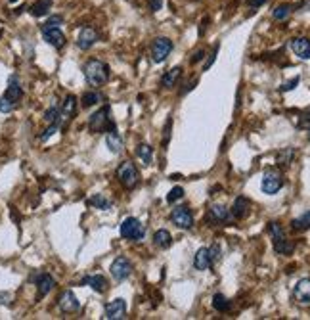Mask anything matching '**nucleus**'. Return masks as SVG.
Wrapping results in <instances>:
<instances>
[{
	"label": "nucleus",
	"instance_id": "nucleus-17",
	"mask_svg": "<svg viewBox=\"0 0 310 320\" xmlns=\"http://www.w3.org/2000/svg\"><path fill=\"white\" fill-rule=\"evenodd\" d=\"M98 41V33L90 27H85V29H80L79 33V38H77V46H79L80 50H88V48H92L94 44Z\"/></svg>",
	"mask_w": 310,
	"mask_h": 320
},
{
	"label": "nucleus",
	"instance_id": "nucleus-27",
	"mask_svg": "<svg viewBox=\"0 0 310 320\" xmlns=\"http://www.w3.org/2000/svg\"><path fill=\"white\" fill-rule=\"evenodd\" d=\"M213 307L217 309L218 313H226V311H230V299L226 297L224 293H215V297H213Z\"/></svg>",
	"mask_w": 310,
	"mask_h": 320
},
{
	"label": "nucleus",
	"instance_id": "nucleus-44",
	"mask_svg": "<svg viewBox=\"0 0 310 320\" xmlns=\"http://www.w3.org/2000/svg\"><path fill=\"white\" fill-rule=\"evenodd\" d=\"M203 58H205V50H197L194 56H192V64H197V62H201Z\"/></svg>",
	"mask_w": 310,
	"mask_h": 320
},
{
	"label": "nucleus",
	"instance_id": "nucleus-38",
	"mask_svg": "<svg viewBox=\"0 0 310 320\" xmlns=\"http://www.w3.org/2000/svg\"><path fill=\"white\" fill-rule=\"evenodd\" d=\"M299 81H301V79H299V77H293V79H291V81H287V83H283L280 90H281V92H289V90H293V88H295L297 85H299Z\"/></svg>",
	"mask_w": 310,
	"mask_h": 320
},
{
	"label": "nucleus",
	"instance_id": "nucleus-2",
	"mask_svg": "<svg viewBox=\"0 0 310 320\" xmlns=\"http://www.w3.org/2000/svg\"><path fill=\"white\" fill-rule=\"evenodd\" d=\"M22 96H23V88H22V85H19L17 77L14 75V77H10L6 92H4V96L0 98V111H2V113L14 111V109L17 108L19 100H22Z\"/></svg>",
	"mask_w": 310,
	"mask_h": 320
},
{
	"label": "nucleus",
	"instance_id": "nucleus-45",
	"mask_svg": "<svg viewBox=\"0 0 310 320\" xmlns=\"http://www.w3.org/2000/svg\"><path fill=\"white\" fill-rule=\"evenodd\" d=\"M264 2H266V0H251L249 4H251V8H259V6H262Z\"/></svg>",
	"mask_w": 310,
	"mask_h": 320
},
{
	"label": "nucleus",
	"instance_id": "nucleus-4",
	"mask_svg": "<svg viewBox=\"0 0 310 320\" xmlns=\"http://www.w3.org/2000/svg\"><path fill=\"white\" fill-rule=\"evenodd\" d=\"M88 129L92 132H108L111 129H115V123L111 119V108L104 106L101 109H98L90 119H88Z\"/></svg>",
	"mask_w": 310,
	"mask_h": 320
},
{
	"label": "nucleus",
	"instance_id": "nucleus-10",
	"mask_svg": "<svg viewBox=\"0 0 310 320\" xmlns=\"http://www.w3.org/2000/svg\"><path fill=\"white\" fill-rule=\"evenodd\" d=\"M111 276L115 278L117 282H123L132 274V265L127 257H117L115 261L111 263Z\"/></svg>",
	"mask_w": 310,
	"mask_h": 320
},
{
	"label": "nucleus",
	"instance_id": "nucleus-9",
	"mask_svg": "<svg viewBox=\"0 0 310 320\" xmlns=\"http://www.w3.org/2000/svg\"><path fill=\"white\" fill-rule=\"evenodd\" d=\"M173 52V41H169L167 36H159L152 44V59L155 64H161L169 58V54Z\"/></svg>",
	"mask_w": 310,
	"mask_h": 320
},
{
	"label": "nucleus",
	"instance_id": "nucleus-37",
	"mask_svg": "<svg viewBox=\"0 0 310 320\" xmlns=\"http://www.w3.org/2000/svg\"><path fill=\"white\" fill-rule=\"evenodd\" d=\"M59 125H61V123H52L50 127H48V129L44 131V134H40V140H43V142H44V140L50 138L52 134H54V132H56V131H58V129H59Z\"/></svg>",
	"mask_w": 310,
	"mask_h": 320
},
{
	"label": "nucleus",
	"instance_id": "nucleus-33",
	"mask_svg": "<svg viewBox=\"0 0 310 320\" xmlns=\"http://www.w3.org/2000/svg\"><path fill=\"white\" fill-rule=\"evenodd\" d=\"M291 12H293V6H291V4H281V6H278L274 10V19L276 22H283V19H285V17H289V14H291Z\"/></svg>",
	"mask_w": 310,
	"mask_h": 320
},
{
	"label": "nucleus",
	"instance_id": "nucleus-29",
	"mask_svg": "<svg viewBox=\"0 0 310 320\" xmlns=\"http://www.w3.org/2000/svg\"><path fill=\"white\" fill-rule=\"evenodd\" d=\"M88 205H92L96 209H109L111 207V199H108L106 196H101V194H94L90 199H88Z\"/></svg>",
	"mask_w": 310,
	"mask_h": 320
},
{
	"label": "nucleus",
	"instance_id": "nucleus-16",
	"mask_svg": "<svg viewBox=\"0 0 310 320\" xmlns=\"http://www.w3.org/2000/svg\"><path fill=\"white\" fill-rule=\"evenodd\" d=\"M291 50L301 59H310V38H306V36L293 38L291 41Z\"/></svg>",
	"mask_w": 310,
	"mask_h": 320
},
{
	"label": "nucleus",
	"instance_id": "nucleus-8",
	"mask_svg": "<svg viewBox=\"0 0 310 320\" xmlns=\"http://www.w3.org/2000/svg\"><path fill=\"white\" fill-rule=\"evenodd\" d=\"M171 221L174 226H178L182 230H190L194 226V213L184 205H178L171 211Z\"/></svg>",
	"mask_w": 310,
	"mask_h": 320
},
{
	"label": "nucleus",
	"instance_id": "nucleus-34",
	"mask_svg": "<svg viewBox=\"0 0 310 320\" xmlns=\"http://www.w3.org/2000/svg\"><path fill=\"white\" fill-rule=\"evenodd\" d=\"M293 157H295V150L293 148H285V150H281L278 153V163L280 165H289L293 161Z\"/></svg>",
	"mask_w": 310,
	"mask_h": 320
},
{
	"label": "nucleus",
	"instance_id": "nucleus-36",
	"mask_svg": "<svg viewBox=\"0 0 310 320\" xmlns=\"http://www.w3.org/2000/svg\"><path fill=\"white\" fill-rule=\"evenodd\" d=\"M297 127H299V129H308L310 131V109H306V111H303V113L299 115Z\"/></svg>",
	"mask_w": 310,
	"mask_h": 320
},
{
	"label": "nucleus",
	"instance_id": "nucleus-6",
	"mask_svg": "<svg viewBox=\"0 0 310 320\" xmlns=\"http://www.w3.org/2000/svg\"><path fill=\"white\" fill-rule=\"evenodd\" d=\"M121 236L127 238V240L140 242L146 236V228L138 218L129 217V218H125L123 225H121Z\"/></svg>",
	"mask_w": 310,
	"mask_h": 320
},
{
	"label": "nucleus",
	"instance_id": "nucleus-26",
	"mask_svg": "<svg viewBox=\"0 0 310 320\" xmlns=\"http://www.w3.org/2000/svg\"><path fill=\"white\" fill-rule=\"evenodd\" d=\"M75 109H77V98L73 94L67 96L61 106V119H69L71 115H75Z\"/></svg>",
	"mask_w": 310,
	"mask_h": 320
},
{
	"label": "nucleus",
	"instance_id": "nucleus-31",
	"mask_svg": "<svg viewBox=\"0 0 310 320\" xmlns=\"http://www.w3.org/2000/svg\"><path fill=\"white\" fill-rule=\"evenodd\" d=\"M44 121L46 123H61L64 119H61V109L58 108V106H52L46 113H44Z\"/></svg>",
	"mask_w": 310,
	"mask_h": 320
},
{
	"label": "nucleus",
	"instance_id": "nucleus-32",
	"mask_svg": "<svg viewBox=\"0 0 310 320\" xmlns=\"http://www.w3.org/2000/svg\"><path fill=\"white\" fill-rule=\"evenodd\" d=\"M291 226H293V230H308L310 228V209L304 215H301L299 218H295L293 223H291Z\"/></svg>",
	"mask_w": 310,
	"mask_h": 320
},
{
	"label": "nucleus",
	"instance_id": "nucleus-18",
	"mask_svg": "<svg viewBox=\"0 0 310 320\" xmlns=\"http://www.w3.org/2000/svg\"><path fill=\"white\" fill-rule=\"evenodd\" d=\"M80 284L82 286H90L94 291H98V293H106L108 291V280L106 276H101V274H90V276H85L80 280Z\"/></svg>",
	"mask_w": 310,
	"mask_h": 320
},
{
	"label": "nucleus",
	"instance_id": "nucleus-42",
	"mask_svg": "<svg viewBox=\"0 0 310 320\" xmlns=\"http://www.w3.org/2000/svg\"><path fill=\"white\" fill-rule=\"evenodd\" d=\"M148 4L152 8V12H159L161 6H163V0H148Z\"/></svg>",
	"mask_w": 310,
	"mask_h": 320
},
{
	"label": "nucleus",
	"instance_id": "nucleus-24",
	"mask_svg": "<svg viewBox=\"0 0 310 320\" xmlns=\"http://www.w3.org/2000/svg\"><path fill=\"white\" fill-rule=\"evenodd\" d=\"M153 244L157 246V248L161 249H167L171 244H173V236H171V232L169 230H165V228H161V230H157V232L153 234Z\"/></svg>",
	"mask_w": 310,
	"mask_h": 320
},
{
	"label": "nucleus",
	"instance_id": "nucleus-41",
	"mask_svg": "<svg viewBox=\"0 0 310 320\" xmlns=\"http://www.w3.org/2000/svg\"><path fill=\"white\" fill-rule=\"evenodd\" d=\"M171 127H173V119H167L165 132H163V144H167V142L171 140Z\"/></svg>",
	"mask_w": 310,
	"mask_h": 320
},
{
	"label": "nucleus",
	"instance_id": "nucleus-20",
	"mask_svg": "<svg viewBox=\"0 0 310 320\" xmlns=\"http://www.w3.org/2000/svg\"><path fill=\"white\" fill-rule=\"evenodd\" d=\"M249 207H251V205H249V202H247L243 196L236 197V202H234V205H232V209H230L232 217L239 218V221H241V218H245L247 215H249Z\"/></svg>",
	"mask_w": 310,
	"mask_h": 320
},
{
	"label": "nucleus",
	"instance_id": "nucleus-1",
	"mask_svg": "<svg viewBox=\"0 0 310 320\" xmlns=\"http://www.w3.org/2000/svg\"><path fill=\"white\" fill-rule=\"evenodd\" d=\"M82 71H85V77L90 87H101L109 79V66L104 64L101 59H88Z\"/></svg>",
	"mask_w": 310,
	"mask_h": 320
},
{
	"label": "nucleus",
	"instance_id": "nucleus-28",
	"mask_svg": "<svg viewBox=\"0 0 310 320\" xmlns=\"http://www.w3.org/2000/svg\"><path fill=\"white\" fill-rule=\"evenodd\" d=\"M136 155L144 161L146 165H150V163L153 161V148L150 144H140L136 148Z\"/></svg>",
	"mask_w": 310,
	"mask_h": 320
},
{
	"label": "nucleus",
	"instance_id": "nucleus-35",
	"mask_svg": "<svg viewBox=\"0 0 310 320\" xmlns=\"http://www.w3.org/2000/svg\"><path fill=\"white\" fill-rule=\"evenodd\" d=\"M182 197H184V188H182V186H174V188L169 192L167 202H169V204H174V202H178Z\"/></svg>",
	"mask_w": 310,
	"mask_h": 320
},
{
	"label": "nucleus",
	"instance_id": "nucleus-22",
	"mask_svg": "<svg viewBox=\"0 0 310 320\" xmlns=\"http://www.w3.org/2000/svg\"><path fill=\"white\" fill-rule=\"evenodd\" d=\"M213 265L211 263V255H209V248H199L197 253L194 257V267L195 270H207Z\"/></svg>",
	"mask_w": 310,
	"mask_h": 320
},
{
	"label": "nucleus",
	"instance_id": "nucleus-19",
	"mask_svg": "<svg viewBox=\"0 0 310 320\" xmlns=\"http://www.w3.org/2000/svg\"><path fill=\"white\" fill-rule=\"evenodd\" d=\"M54 286H56V282H54V278L50 274H46V272L38 274L36 276V295H38V299L44 297L46 293H50Z\"/></svg>",
	"mask_w": 310,
	"mask_h": 320
},
{
	"label": "nucleus",
	"instance_id": "nucleus-21",
	"mask_svg": "<svg viewBox=\"0 0 310 320\" xmlns=\"http://www.w3.org/2000/svg\"><path fill=\"white\" fill-rule=\"evenodd\" d=\"M106 144H108V148L111 150L113 153H121L123 152V138H121V134L117 132V127L115 129H111V131H108V134H106Z\"/></svg>",
	"mask_w": 310,
	"mask_h": 320
},
{
	"label": "nucleus",
	"instance_id": "nucleus-39",
	"mask_svg": "<svg viewBox=\"0 0 310 320\" xmlns=\"http://www.w3.org/2000/svg\"><path fill=\"white\" fill-rule=\"evenodd\" d=\"M61 22H64V17H61V15H52L50 19L44 23L43 27H59V25H61Z\"/></svg>",
	"mask_w": 310,
	"mask_h": 320
},
{
	"label": "nucleus",
	"instance_id": "nucleus-12",
	"mask_svg": "<svg viewBox=\"0 0 310 320\" xmlns=\"http://www.w3.org/2000/svg\"><path fill=\"white\" fill-rule=\"evenodd\" d=\"M293 299L299 305H310V278H301L293 288Z\"/></svg>",
	"mask_w": 310,
	"mask_h": 320
},
{
	"label": "nucleus",
	"instance_id": "nucleus-14",
	"mask_svg": "<svg viewBox=\"0 0 310 320\" xmlns=\"http://www.w3.org/2000/svg\"><path fill=\"white\" fill-rule=\"evenodd\" d=\"M58 305H59V309H61L64 313H67V314L77 313V311H79V309H80L79 299H77V295H75V293H73L71 290L64 291V293L59 295Z\"/></svg>",
	"mask_w": 310,
	"mask_h": 320
},
{
	"label": "nucleus",
	"instance_id": "nucleus-40",
	"mask_svg": "<svg viewBox=\"0 0 310 320\" xmlns=\"http://www.w3.org/2000/svg\"><path fill=\"white\" fill-rule=\"evenodd\" d=\"M209 255H211V263H217L220 259V248H218L217 244L209 248Z\"/></svg>",
	"mask_w": 310,
	"mask_h": 320
},
{
	"label": "nucleus",
	"instance_id": "nucleus-23",
	"mask_svg": "<svg viewBox=\"0 0 310 320\" xmlns=\"http://www.w3.org/2000/svg\"><path fill=\"white\" fill-rule=\"evenodd\" d=\"M52 10V0H36L35 4H31L29 12L33 17H43Z\"/></svg>",
	"mask_w": 310,
	"mask_h": 320
},
{
	"label": "nucleus",
	"instance_id": "nucleus-3",
	"mask_svg": "<svg viewBox=\"0 0 310 320\" xmlns=\"http://www.w3.org/2000/svg\"><path fill=\"white\" fill-rule=\"evenodd\" d=\"M268 232L272 236V244H274V251L280 255H291L293 253V242L287 240L285 238V232H283V228L280 226V223H270L268 225Z\"/></svg>",
	"mask_w": 310,
	"mask_h": 320
},
{
	"label": "nucleus",
	"instance_id": "nucleus-11",
	"mask_svg": "<svg viewBox=\"0 0 310 320\" xmlns=\"http://www.w3.org/2000/svg\"><path fill=\"white\" fill-rule=\"evenodd\" d=\"M232 218V211L226 207V205L215 204L209 207V213H207V221L209 223H215V225H226Z\"/></svg>",
	"mask_w": 310,
	"mask_h": 320
},
{
	"label": "nucleus",
	"instance_id": "nucleus-25",
	"mask_svg": "<svg viewBox=\"0 0 310 320\" xmlns=\"http://www.w3.org/2000/svg\"><path fill=\"white\" fill-rule=\"evenodd\" d=\"M182 69L180 67H173V69H169V71L163 75V79H161V85L165 88H173L174 85H176V81H178V77H180Z\"/></svg>",
	"mask_w": 310,
	"mask_h": 320
},
{
	"label": "nucleus",
	"instance_id": "nucleus-43",
	"mask_svg": "<svg viewBox=\"0 0 310 320\" xmlns=\"http://www.w3.org/2000/svg\"><path fill=\"white\" fill-rule=\"evenodd\" d=\"M217 52H218V44L215 46V50H213V54H211V58L207 59V64H205V71H207V69L213 66V62H215V58H217Z\"/></svg>",
	"mask_w": 310,
	"mask_h": 320
},
{
	"label": "nucleus",
	"instance_id": "nucleus-15",
	"mask_svg": "<svg viewBox=\"0 0 310 320\" xmlns=\"http://www.w3.org/2000/svg\"><path fill=\"white\" fill-rule=\"evenodd\" d=\"M43 36L44 41L54 46V48H64L65 46V35L61 33L59 27H43Z\"/></svg>",
	"mask_w": 310,
	"mask_h": 320
},
{
	"label": "nucleus",
	"instance_id": "nucleus-7",
	"mask_svg": "<svg viewBox=\"0 0 310 320\" xmlns=\"http://www.w3.org/2000/svg\"><path fill=\"white\" fill-rule=\"evenodd\" d=\"M281 186H283V176H281L280 171L268 169L266 173H264V176H262V182H260L262 192L268 194V196H274V194H278L281 190Z\"/></svg>",
	"mask_w": 310,
	"mask_h": 320
},
{
	"label": "nucleus",
	"instance_id": "nucleus-5",
	"mask_svg": "<svg viewBox=\"0 0 310 320\" xmlns=\"http://www.w3.org/2000/svg\"><path fill=\"white\" fill-rule=\"evenodd\" d=\"M117 178H119V182L123 184L125 188L132 190L138 182H140V173H138V169L134 163L123 161V163L117 167Z\"/></svg>",
	"mask_w": 310,
	"mask_h": 320
},
{
	"label": "nucleus",
	"instance_id": "nucleus-46",
	"mask_svg": "<svg viewBox=\"0 0 310 320\" xmlns=\"http://www.w3.org/2000/svg\"><path fill=\"white\" fill-rule=\"evenodd\" d=\"M0 36H2V25H0Z\"/></svg>",
	"mask_w": 310,
	"mask_h": 320
},
{
	"label": "nucleus",
	"instance_id": "nucleus-30",
	"mask_svg": "<svg viewBox=\"0 0 310 320\" xmlns=\"http://www.w3.org/2000/svg\"><path fill=\"white\" fill-rule=\"evenodd\" d=\"M82 108H92V106H96V104L101 102V94L100 92H94V90H90V92H85V96H82Z\"/></svg>",
	"mask_w": 310,
	"mask_h": 320
},
{
	"label": "nucleus",
	"instance_id": "nucleus-13",
	"mask_svg": "<svg viewBox=\"0 0 310 320\" xmlns=\"http://www.w3.org/2000/svg\"><path fill=\"white\" fill-rule=\"evenodd\" d=\"M127 316V303L125 299H113L106 305V318L108 320H121Z\"/></svg>",
	"mask_w": 310,
	"mask_h": 320
}]
</instances>
